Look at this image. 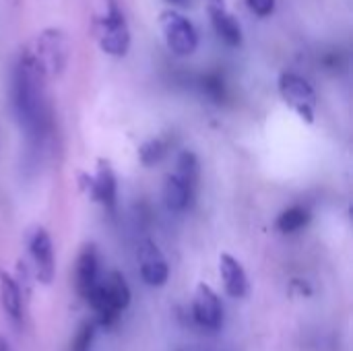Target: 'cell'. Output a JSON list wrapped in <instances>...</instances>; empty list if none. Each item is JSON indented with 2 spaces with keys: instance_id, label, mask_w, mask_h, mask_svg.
<instances>
[{
  "instance_id": "1",
  "label": "cell",
  "mask_w": 353,
  "mask_h": 351,
  "mask_svg": "<svg viewBox=\"0 0 353 351\" xmlns=\"http://www.w3.org/2000/svg\"><path fill=\"white\" fill-rule=\"evenodd\" d=\"M46 81L48 79L43 77L31 54L23 50L12 66L10 99L17 122L31 145H41L50 130V103L46 93Z\"/></svg>"
},
{
  "instance_id": "2",
  "label": "cell",
  "mask_w": 353,
  "mask_h": 351,
  "mask_svg": "<svg viewBox=\"0 0 353 351\" xmlns=\"http://www.w3.org/2000/svg\"><path fill=\"white\" fill-rule=\"evenodd\" d=\"M201 180L199 157L192 151H182L176 159L174 172L163 182V203L172 213H184L192 207Z\"/></svg>"
},
{
  "instance_id": "3",
  "label": "cell",
  "mask_w": 353,
  "mask_h": 351,
  "mask_svg": "<svg viewBox=\"0 0 353 351\" xmlns=\"http://www.w3.org/2000/svg\"><path fill=\"white\" fill-rule=\"evenodd\" d=\"M87 302L95 310V323L110 329L118 323L122 312L128 308L130 288L118 271H112L103 281L101 279L97 281Z\"/></svg>"
},
{
  "instance_id": "4",
  "label": "cell",
  "mask_w": 353,
  "mask_h": 351,
  "mask_svg": "<svg viewBox=\"0 0 353 351\" xmlns=\"http://www.w3.org/2000/svg\"><path fill=\"white\" fill-rule=\"evenodd\" d=\"M95 37L103 54L122 58L130 48V29L118 0H101V10L95 19Z\"/></svg>"
},
{
  "instance_id": "5",
  "label": "cell",
  "mask_w": 353,
  "mask_h": 351,
  "mask_svg": "<svg viewBox=\"0 0 353 351\" xmlns=\"http://www.w3.org/2000/svg\"><path fill=\"white\" fill-rule=\"evenodd\" d=\"M25 50L31 54L46 79L60 77L70 58V41L60 27H48L39 31Z\"/></svg>"
},
{
  "instance_id": "6",
  "label": "cell",
  "mask_w": 353,
  "mask_h": 351,
  "mask_svg": "<svg viewBox=\"0 0 353 351\" xmlns=\"http://www.w3.org/2000/svg\"><path fill=\"white\" fill-rule=\"evenodd\" d=\"M279 95L283 99V103L296 112L304 122L312 124L316 118V106H319V97L314 87L298 72H283L279 77Z\"/></svg>"
},
{
  "instance_id": "7",
  "label": "cell",
  "mask_w": 353,
  "mask_h": 351,
  "mask_svg": "<svg viewBox=\"0 0 353 351\" xmlns=\"http://www.w3.org/2000/svg\"><path fill=\"white\" fill-rule=\"evenodd\" d=\"M159 29L168 50L176 56H190L199 48L196 27L178 10L168 8L159 14Z\"/></svg>"
},
{
  "instance_id": "8",
  "label": "cell",
  "mask_w": 353,
  "mask_h": 351,
  "mask_svg": "<svg viewBox=\"0 0 353 351\" xmlns=\"http://www.w3.org/2000/svg\"><path fill=\"white\" fill-rule=\"evenodd\" d=\"M81 188L87 192V197H91L95 203H99L108 211L116 209L118 180H116L114 168H112V163L108 159H99L97 170H95L93 176H89V174L81 176Z\"/></svg>"
},
{
  "instance_id": "9",
  "label": "cell",
  "mask_w": 353,
  "mask_h": 351,
  "mask_svg": "<svg viewBox=\"0 0 353 351\" xmlns=\"http://www.w3.org/2000/svg\"><path fill=\"white\" fill-rule=\"evenodd\" d=\"M27 252L39 283H52L56 273V259H54V244L50 234L43 228H33L27 236Z\"/></svg>"
},
{
  "instance_id": "10",
  "label": "cell",
  "mask_w": 353,
  "mask_h": 351,
  "mask_svg": "<svg viewBox=\"0 0 353 351\" xmlns=\"http://www.w3.org/2000/svg\"><path fill=\"white\" fill-rule=\"evenodd\" d=\"M190 314L194 325L201 327L203 331H219L223 325V304L219 296L205 283L196 285Z\"/></svg>"
},
{
  "instance_id": "11",
  "label": "cell",
  "mask_w": 353,
  "mask_h": 351,
  "mask_svg": "<svg viewBox=\"0 0 353 351\" xmlns=\"http://www.w3.org/2000/svg\"><path fill=\"white\" fill-rule=\"evenodd\" d=\"M137 263H139L141 279L149 288L165 285V281L170 277V267H168V261H165L163 252L159 250V246L153 240H141L139 242V246H137Z\"/></svg>"
},
{
  "instance_id": "12",
  "label": "cell",
  "mask_w": 353,
  "mask_h": 351,
  "mask_svg": "<svg viewBox=\"0 0 353 351\" xmlns=\"http://www.w3.org/2000/svg\"><path fill=\"white\" fill-rule=\"evenodd\" d=\"M207 12L211 19V27L215 35L230 48H238L242 43V25L230 12L225 0H207Z\"/></svg>"
},
{
  "instance_id": "13",
  "label": "cell",
  "mask_w": 353,
  "mask_h": 351,
  "mask_svg": "<svg viewBox=\"0 0 353 351\" xmlns=\"http://www.w3.org/2000/svg\"><path fill=\"white\" fill-rule=\"evenodd\" d=\"M99 281V252L95 244H85L77 259V271H74V283L77 292L83 300L89 298L93 288Z\"/></svg>"
},
{
  "instance_id": "14",
  "label": "cell",
  "mask_w": 353,
  "mask_h": 351,
  "mask_svg": "<svg viewBox=\"0 0 353 351\" xmlns=\"http://www.w3.org/2000/svg\"><path fill=\"white\" fill-rule=\"evenodd\" d=\"M219 273H221V279H223V288L232 298H244L246 296L248 277H246V271H244V267H242V263L238 259L223 252L219 257Z\"/></svg>"
},
{
  "instance_id": "15",
  "label": "cell",
  "mask_w": 353,
  "mask_h": 351,
  "mask_svg": "<svg viewBox=\"0 0 353 351\" xmlns=\"http://www.w3.org/2000/svg\"><path fill=\"white\" fill-rule=\"evenodd\" d=\"M0 304L6 312V317L14 323L21 325L23 323V298H21V288L19 283L6 275L0 273Z\"/></svg>"
},
{
  "instance_id": "16",
  "label": "cell",
  "mask_w": 353,
  "mask_h": 351,
  "mask_svg": "<svg viewBox=\"0 0 353 351\" xmlns=\"http://www.w3.org/2000/svg\"><path fill=\"white\" fill-rule=\"evenodd\" d=\"M312 215L308 211V207L304 205H294V207H288L275 221V228L281 232V234H298L302 232L308 223H310Z\"/></svg>"
},
{
  "instance_id": "17",
  "label": "cell",
  "mask_w": 353,
  "mask_h": 351,
  "mask_svg": "<svg viewBox=\"0 0 353 351\" xmlns=\"http://www.w3.org/2000/svg\"><path fill=\"white\" fill-rule=\"evenodd\" d=\"M168 149H170L168 139H159V137L157 139H149V141H145L141 145L139 159H141L143 166H155V163H159L165 157Z\"/></svg>"
},
{
  "instance_id": "18",
  "label": "cell",
  "mask_w": 353,
  "mask_h": 351,
  "mask_svg": "<svg viewBox=\"0 0 353 351\" xmlns=\"http://www.w3.org/2000/svg\"><path fill=\"white\" fill-rule=\"evenodd\" d=\"M95 333H97V323L95 321H85L79 327V331H77V335L72 339V351H89L93 339H95Z\"/></svg>"
},
{
  "instance_id": "19",
  "label": "cell",
  "mask_w": 353,
  "mask_h": 351,
  "mask_svg": "<svg viewBox=\"0 0 353 351\" xmlns=\"http://www.w3.org/2000/svg\"><path fill=\"white\" fill-rule=\"evenodd\" d=\"M203 91L213 99V101H221L225 97V85L223 79L217 72H211L203 79Z\"/></svg>"
},
{
  "instance_id": "20",
  "label": "cell",
  "mask_w": 353,
  "mask_h": 351,
  "mask_svg": "<svg viewBox=\"0 0 353 351\" xmlns=\"http://www.w3.org/2000/svg\"><path fill=\"white\" fill-rule=\"evenodd\" d=\"M275 4L277 0H246V6L250 8V12H254L256 17H271L275 12Z\"/></svg>"
},
{
  "instance_id": "21",
  "label": "cell",
  "mask_w": 353,
  "mask_h": 351,
  "mask_svg": "<svg viewBox=\"0 0 353 351\" xmlns=\"http://www.w3.org/2000/svg\"><path fill=\"white\" fill-rule=\"evenodd\" d=\"M0 351H10V348H8V343L0 337Z\"/></svg>"
},
{
  "instance_id": "22",
  "label": "cell",
  "mask_w": 353,
  "mask_h": 351,
  "mask_svg": "<svg viewBox=\"0 0 353 351\" xmlns=\"http://www.w3.org/2000/svg\"><path fill=\"white\" fill-rule=\"evenodd\" d=\"M184 351H213V350H207V348H190V350H184Z\"/></svg>"
},
{
  "instance_id": "23",
  "label": "cell",
  "mask_w": 353,
  "mask_h": 351,
  "mask_svg": "<svg viewBox=\"0 0 353 351\" xmlns=\"http://www.w3.org/2000/svg\"><path fill=\"white\" fill-rule=\"evenodd\" d=\"M165 2H170V4H184L186 0H165Z\"/></svg>"
}]
</instances>
